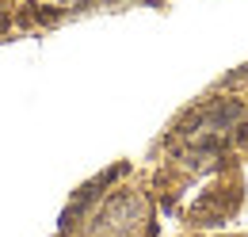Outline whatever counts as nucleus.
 <instances>
[{"label":"nucleus","instance_id":"1","mask_svg":"<svg viewBox=\"0 0 248 237\" xmlns=\"http://www.w3.org/2000/svg\"><path fill=\"white\" fill-rule=\"evenodd\" d=\"M149 222V207L141 195H115L99 214V234L103 237H138Z\"/></svg>","mask_w":248,"mask_h":237},{"label":"nucleus","instance_id":"2","mask_svg":"<svg viewBox=\"0 0 248 237\" xmlns=\"http://www.w3.org/2000/svg\"><path fill=\"white\" fill-rule=\"evenodd\" d=\"M62 4H73V0H62Z\"/></svg>","mask_w":248,"mask_h":237}]
</instances>
